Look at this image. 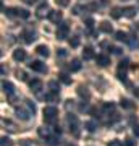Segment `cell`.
I'll use <instances>...</instances> for the list:
<instances>
[{
	"mask_svg": "<svg viewBox=\"0 0 139 146\" xmlns=\"http://www.w3.org/2000/svg\"><path fill=\"white\" fill-rule=\"evenodd\" d=\"M60 140H58V136H49L47 138V145L49 146H58Z\"/></svg>",
	"mask_w": 139,
	"mask_h": 146,
	"instance_id": "obj_26",
	"label": "cell"
},
{
	"mask_svg": "<svg viewBox=\"0 0 139 146\" xmlns=\"http://www.w3.org/2000/svg\"><path fill=\"white\" fill-rule=\"evenodd\" d=\"M84 127H86V130H88V131H96L97 123H96L94 120H89V122H86V123H84Z\"/></svg>",
	"mask_w": 139,
	"mask_h": 146,
	"instance_id": "obj_24",
	"label": "cell"
},
{
	"mask_svg": "<svg viewBox=\"0 0 139 146\" xmlns=\"http://www.w3.org/2000/svg\"><path fill=\"white\" fill-rule=\"evenodd\" d=\"M16 115H18V119H21V120H29L32 112L24 106V107H16Z\"/></svg>",
	"mask_w": 139,
	"mask_h": 146,
	"instance_id": "obj_5",
	"label": "cell"
},
{
	"mask_svg": "<svg viewBox=\"0 0 139 146\" xmlns=\"http://www.w3.org/2000/svg\"><path fill=\"white\" fill-rule=\"evenodd\" d=\"M29 88L32 89V91H41L42 89V81L41 80H37V78H34V80H31V81H29Z\"/></svg>",
	"mask_w": 139,
	"mask_h": 146,
	"instance_id": "obj_13",
	"label": "cell"
},
{
	"mask_svg": "<svg viewBox=\"0 0 139 146\" xmlns=\"http://www.w3.org/2000/svg\"><path fill=\"white\" fill-rule=\"evenodd\" d=\"M67 123L70 125V130L74 133V135H79V131H78V127H79V123H78V119H76V115H73V114H68L67 115Z\"/></svg>",
	"mask_w": 139,
	"mask_h": 146,
	"instance_id": "obj_3",
	"label": "cell"
},
{
	"mask_svg": "<svg viewBox=\"0 0 139 146\" xmlns=\"http://www.w3.org/2000/svg\"><path fill=\"white\" fill-rule=\"evenodd\" d=\"M18 16H21V18H29V11L23 10V8H18Z\"/></svg>",
	"mask_w": 139,
	"mask_h": 146,
	"instance_id": "obj_36",
	"label": "cell"
},
{
	"mask_svg": "<svg viewBox=\"0 0 139 146\" xmlns=\"http://www.w3.org/2000/svg\"><path fill=\"white\" fill-rule=\"evenodd\" d=\"M134 15H136V8L134 7H126V8H123V16H126V18H134Z\"/></svg>",
	"mask_w": 139,
	"mask_h": 146,
	"instance_id": "obj_17",
	"label": "cell"
},
{
	"mask_svg": "<svg viewBox=\"0 0 139 146\" xmlns=\"http://www.w3.org/2000/svg\"><path fill=\"white\" fill-rule=\"evenodd\" d=\"M55 3L58 7H68L70 5V0H55Z\"/></svg>",
	"mask_w": 139,
	"mask_h": 146,
	"instance_id": "obj_37",
	"label": "cell"
},
{
	"mask_svg": "<svg viewBox=\"0 0 139 146\" xmlns=\"http://www.w3.org/2000/svg\"><path fill=\"white\" fill-rule=\"evenodd\" d=\"M100 31L110 34V33L113 31V28H112V25H110L108 21H102V23H100Z\"/></svg>",
	"mask_w": 139,
	"mask_h": 146,
	"instance_id": "obj_18",
	"label": "cell"
},
{
	"mask_svg": "<svg viewBox=\"0 0 139 146\" xmlns=\"http://www.w3.org/2000/svg\"><path fill=\"white\" fill-rule=\"evenodd\" d=\"M133 131H134V135H136V136H139V125H134L133 127Z\"/></svg>",
	"mask_w": 139,
	"mask_h": 146,
	"instance_id": "obj_48",
	"label": "cell"
},
{
	"mask_svg": "<svg viewBox=\"0 0 139 146\" xmlns=\"http://www.w3.org/2000/svg\"><path fill=\"white\" fill-rule=\"evenodd\" d=\"M53 131H55L57 135H60V133H62V128H60V127H53Z\"/></svg>",
	"mask_w": 139,
	"mask_h": 146,
	"instance_id": "obj_49",
	"label": "cell"
},
{
	"mask_svg": "<svg viewBox=\"0 0 139 146\" xmlns=\"http://www.w3.org/2000/svg\"><path fill=\"white\" fill-rule=\"evenodd\" d=\"M65 146H76L74 143H68V145H65Z\"/></svg>",
	"mask_w": 139,
	"mask_h": 146,
	"instance_id": "obj_52",
	"label": "cell"
},
{
	"mask_svg": "<svg viewBox=\"0 0 139 146\" xmlns=\"http://www.w3.org/2000/svg\"><path fill=\"white\" fill-rule=\"evenodd\" d=\"M102 109H103V112H107V114H108V112H113V110H115V104H113V102H105V104L102 106Z\"/></svg>",
	"mask_w": 139,
	"mask_h": 146,
	"instance_id": "obj_28",
	"label": "cell"
},
{
	"mask_svg": "<svg viewBox=\"0 0 139 146\" xmlns=\"http://www.w3.org/2000/svg\"><path fill=\"white\" fill-rule=\"evenodd\" d=\"M57 54L60 55V57H65V55H67V50H65V49H58Z\"/></svg>",
	"mask_w": 139,
	"mask_h": 146,
	"instance_id": "obj_46",
	"label": "cell"
},
{
	"mask_svg": "<svg viewBox=\"0 0 139 146\" xmlns=\"http://www.w3.org/2000/svg\"><path fill=\"white\" fill-rule=\"evenodd\" d=\"M58 80H60L63 84H70L71 83V78H70V75H67V73H60V75H58Z\"/></svg>",
	"mask_w": 139,
	"mask_h": 146,
	"instance_id": "obj_22",
	"label": "cell"
},
{
	"mask_svg": "<svg viewBox=\"0 0 139 146\" xmlns=\"http://www.w3.org/2000/svg\"><path fill=\"white\" fill-rule=\"evenodd\" d=\"M115 37H117V41H123V42H128V34L123 31H117V34H115Z\"/></svg>",
	"mask_w": 139,
	"mask_h": 146,
	"instance_id": "obj_21",
	"label": "cell"
},
{
	"mask_svg": "<svg viewBox=\"0 0 139 146\" xmlns=\"http://www.w3.org/2000/svg\"><path fill=\"white\" fill-rule=\"evenodd\" d=\"M70 46H71V47H78V46H79V37H78V36H71V37H70Z\"/></svg>",
	"mask_w": 139,
	"mask_h": 146,
	"instance_id": "obj_33",
	"label": "cell"
},
{
	"mask_svg": "<svg viewBox=\"0 0 139 146\" xmlns=\"http://www.w3.org/2000/svg\"><path fill=\"white\" fill-rule=\"evenodd\" d=\"M79 10H81V7H79V5L73 7V13H74V15H79Z\"/></svg>",
	"mask_w": 139,
	"mask_h": 146,
	"instance_id": "obj_47",
	"label": "cell"
},
{
	"mask_svg": "<svg viewBox=\"0 0 139 146\" xmlns=\"http://www.w3.org/2000/svg\"><path fill=\"white\" fill-rule=\"evenodd\" d=\"M76 91H78V94H79V96H81L84 101H89V98H91V93H89V89L86 88V86H82V84H81V86H78Z\"/></svg>",
	"mask_w": 139,
	"mask_h": 146,
	"instance_id": "obj_10",
	"label": "cell"
},
{
	"mask_svg": "<svg viewBox=\"0 0 139 146\" xmlns=\"http://www.w3.org/2000/svg\"><path fill=\"white\" fill-rule=\"evenodd\" d=\"M18 96H16V94H11V96H8V102H10L11 106H16L18 104Z\"/></svg>",
	"mask_w": 139,
	"mask_h": 146,
	"instance_id": "obj_34",
	"label": "cell"
},
{
	"mask_svg": "<svg viewBox=\"0 0 139 146\" xmlns=\"http://www.w3.org/2000/svg\"><path fill=\"white\" fill-rule=\"evenodd\" d=\"M16 78L21 80V81H24L26 80V72H23V70H16Z\"/></svg>",
	"mask_w": 139,
	"mask_h": 146,
	"instance_id": "obj_35",
	"label": "cell"
},
{
	"mask_svg": "<svg viewBox=\"0 0 139 146\" xmlns=\"http://www.w3.org/2000/svg\"><path fill=\"white\" fill-rule=\"evenodd\" d=\"M36 52H37V55H41V57H45V58L50 55V52H49V47L44 46V44H41V46H37V47H36Z\"/></svg>",
	"mask_w": 139,
	"mask_h": 146,
	"instance_id": "obj_12",
	"label": "cell"
},
{
	"mask_svg": "<svg viewBox=\"0 0 139 146\" xmlns=\"http://www.w3.org/2000/svg\"><path fill=\"white\" fill-rule=\"evenodd\" d=\"M24 106L31 110L32 114H36V104H34V102H31V101H24Z\"/></svg>",
	"mask_w": 139,
	"mask_h": 146,
	"instance_id": "obj_32",
	"label": "cell"
},
{
	"mask_svg": "<svg viewBox=\"0 0 139 146\" xmlns=\"http://www.w3.org/2000/svg\"><path fill=\"white\" fill-rule=\"evenodd\" d=\"M68 34H70V26H68V23H60L57 28V39L63 41V39H67Z\"/></svg>",
	"mask_w": 139,
	"mask_h": 146,
	"instance_id": "obj_2",
	"label": "cell"
},
{
	"mask_svg": "<svg viewBox=\"0 0 139 146\" xmlns=\"http://www.w3.org/2000/svg\"><path fill=\"white\" fill-rule=\"evenodd\" d=\"M23 2H24L26 5H32V3H34V2H36V0H23Z\"/></svg>",
	"mask_w": 139,
	"mask_h": 146,
	"instance_id": "obj_50",
	"label": "cell"
},
{
	"mask_svg": "<svg viewBox=\"0 0 139 146\" xmlns=\"http://www.w3.org/2000/svg\"><path fill=\"white\" fill-rule=\"evenodd\" d=\"M107 146H123V143H121L120 140H112V141H108Z\"/></svg>",
	"mask_w": 139,
	"mask_h": 146,
	"instance_id": "obj_39",
	"label": "cell"
},
{
	"mask_svg": "<svg viewBox=\"0 0 139 146\" xmlns=\"http://www.w3.org/2000/svg\"><path fill=\"white\" fill-rule=\"evenodd\" d=\"M65 106H67V109H68V110L73 109V107H74V101H71V99L67 101V104H65Z\"/></svg>",
	"mask_w": 139,
	"mask_h": 146,
	"instance_id": "obj_43",
	"label": "cell"
},
{
	"mask_svg": "<svg viewBox=\"0 0 139 146\" xmlns=\"http://www.w3.org/2000/svg\"><path fill=\"white\" fill-rule=\"evenodd\" d=\"M133 93H134V96H136V98L139 99V88H134V91H133Z\"/></svg>",
	"mask_w": 139,
	"mask_h": 146,
	"instance_id": "obj_51",
	"label": "cell"
},
{
	"mask_svg": "<svg viewBox=\"0 0 139 146\" xmlns=\"http://www.w3.org/2000/svg\"><path fill=\"white\" fill-rule=\"evenodd\" d=\"M128 44H129L131 49H138V47H139V39H138V37H134V36H131L128 39Z\"/></svg>",
	"mask_w": 139,
	"mask_h": 146,
	"instance_id": "obj_23",
	"label": "cell"
},
{
	"mask_svg": "<svg viewBox=\"0 0 139 146\" xmlns=\"http://www.w3.org/2000/svg\"><path fill=\"white\" fill-rule=\"evenodd\" d=\"M50 11H52V10H50V7L47 5V3H41V5L36 8V16L42 20V18H45V16L50 15Z\"/></svg>",
	"mask_w": 139,
	"mask_h": 146,
	"instance_id": "obj_4",
	"label": "cell"
},
{
	"mask_svg": "<svg viewBox=\"0 0 139 146\" xmlns=\"http://www.w3.org/2000/svg\"><path fill=\"white\" fill-rule=\"evenodd\" d=\"M120 106H121L123 109H134V107H136V104L131 102L129 99H121L120 101Z\"/></svg>",
	"mask_w": 139,
	"mask_h": 146,
	"instance_id": "obj_19",
	"label": "cell"
},
{
	"mask_svg": "<svg viewBox=\"0 0 139 146\" xmlns=\"http://www.w3.org/2000/svg\"><path fill=\"white\" fill-rule=\"evenodd\" d=\"M2 89H3V93H5L7 96L15 94V86H13V83H10V81H2Z\"/></svg>",
	"mask_w": 139,
	"mask_h": 146,
	"instance_id": "obj_8",
	"label": "cell"
},
{
	"mask_svg": "<svg viewBox=\"0 0 139 146\" xmlns=\"http://www.w3.org/2000/svg\"><path fill=\"white\" fill-rule=\"evenodd\" d=\"M21 146H37V145L31 140H21Z\"/></svg>",
	"mask_w": 139,
	"mask_h": 146,
	"instance_id": "obj_38",
	"label": "cell"
},
{
	"mask_svg": "<svg viewBox=\"0 0 139 146\" xmlns=\"http://www.w3.org/2000/svg\"><path fill=\"white\" fill-rule=\"evenodd\" d=\"M82 58L84 60H91V58H94V49L92 47H84V50H82Z\"/></svg>",
	"mask_w": 139,
	"mask_h": 146,
	"instance_id": "obj_15",
	"label": "cell"
},
{
	"mask_svg": "<svg viewBox=\"0 0 139 146\" xmlns=\"http://www.w3.org/2000/svg\"><path fill=\"white\" fill-rule=\"evenodd\" d=\"M49 88H50V93H60V86H58L57 81H50L49 83Z\"/></svg>",
	"mask_w": 139,
	"mask_h": 146,
	"instance_id": "obj_27",
	"label": "cell"
},
{
	"mask_svg": "<svg viewBox=\"0 0 139 146\" xmlns=\"http://www.w3.org/2000/svg\"><path fill=\"white\" fill-rule=\"evenodd\" d=\"M63 18L62 11H50V15H49V20L52 21V23H60Z\"/></svg>",
	"mask_w": 139,
	"mask_h": 146,
	"instance_id": "obj_14",
	"label": "cell"
},
{
	"mask_svg": "<svg viewBox=\"0 0 139 146\" xmlns=\"http://www.w3.org/2000/svg\"><path fill=\"white\" fill-rule=\"evenodd\" d=\"M24 58H26V50L24 49H15V50H13V60L23 62Z\"/></svg>",
	"mask_w": 139,
	"mask_h": 146,
	"instance_id": "obj_9",
	"label": "cell"
},
{
	"mask_svg": "<svg viewBox=\"0 0 139 146\" xmlns=\"http://www.w3.org/2000/svg\"><path fill=\"white\" fill-rule=\"evenodd\" d=\"M123 15V10L121 8H118V7H115V8H112V18H115V20H118L120 16Z\"/></svg>",
	"mask_w": 139,
	"mask_h": 146,
	"instance_id": "obj_25",
	"label": "cell"
},
{
	"mask_svg": "<svg viewBox=\"0 0 139 146\" xmlns=\"http://www.w3.org/2000/svg\"><path fill=\"white\" fill-rule=\"evenodd\" d=\"M3 13L8 18H15V16H18V8H3Z\"/></svg>",
	"mask_w": 139,
	"mask_h": 146,
	"instance_id": "obj_20",
	"label": "cell"
},
{
	"mask_svg": "<svg viewBox=\"0 0 139 146\" xmlns=\"http://www.w3.org/2000/svg\"><path fill=\"white\" fill-rule=\"evenodd\" d=\"M110 49H112V52L117 54V55H120V54H121V49H120V47H110Z\"/></svg>",
	"mask_w": 139,
	"mask_h": 146,
	"instance_id": "obj_45",
	"label": "cell"
},
{
	"mask_svg": "<svg viewBox=\"0 0 139 146\" xmlns=\"http://www.w3.org/2000/svg\"><path fill=\"white\" fill-rule=\"evenodd\" d=\"M86 26H88L89 29L94 26V20H92V18H88V20H86Z\"/></svg>",
	"mask_w": 139,
	"mask_h": 146,
	"instance_id": "obj_42",
	"label": "cell"
},
{
	"mask_svg": "<svg viewBox=\"0 0 139 146\" xmlns=\"http://www.w3.org/2000/svg\"><path fill=\"white\" fill-rule=\"evenodd\" d=\"M128 60H121L120 62V65H118V72H125L126 73V68H128Z\"/></svg>",
	"mask_w": 139,
	"mask_h": 146,
	"instance_id": "obj_31",
	"label": "cell"
},
{
	"mask_svg": "<svg viewBox=\"0 0 139 146\" xmlns=\"http://www.w3.org/2000/svg\"><path fill=\"white\" fill-rule=\"evenodd\" d=\"M125 146H134V140H133V138H126V141H125Z\"/></svg>",
	"mask_w": 139,
	"mask_h": 146,
	"instance_id": "obj_44",
	"label": "cell"
},
{
	"mask_svg": "<svg viewBox=\"0 0 139 146\" xmlns=\"http://www.w3.org/2000/svg\"><path fill=\"white\" fill-rule=\"evenodd\" d=\"M70 70L71 72H79L81 70V60L79 58H73L71 63H70Z\"/></svg>",
	"mask_w": 139,
	"mask_h": 146,
	"instance_id": "obj_16",
	"label": "cell"
},
{
	"mask_svg": "<svg viewBox=\"0 0 139 146\" xmlns=\"http://www.w3.org/2000/svg\"><path fill=\"white\" fill-rule=\"evenodd\" d=\"M96 62H97V65H100V67H107L108 63H110V57L105 55V54H100V55H97Z\"/></svg>",
	"mask_w": 139,
	"mask_h": 146,
	"instance_id": "obj_11",
	"label": "cell"
},
{
	"mask_svg": "<svg viewBox=\"0 0 139 146\" xmlns=\"http://www.w3.org/2000/svg\"><path fill=\"white\" fill-rule=\"evenodd\" d=\"M29 68L34 70V72H39V73H45L47 72L45 63H42L41 60H32V62L29 63Z\"/></svg>",
	"mask_w": 139,
	"mask_h": 146,
	"instance_id": "obj_6",
	"label": "cell"
},
{
	"mask_svg": "<svg viewBox=\"0 0 139 146\" xmlns=\"http://www.w3.org/2000/svg\"><path fill=\"white\" fill-rule=\"evenodd\" d=\"M57 119H58L57 107H53V106H47V107H44V120H45V123H55V120Z\"/></svg>",
	"mask_w": 139,
	"mask_h": 146,
	"instance_id": "obj_1",
	"label": "cell"
},
{
	"mask_svg": "<svg viewBox=\"0 0 139 146\" xmlns=\"http://www.w3.org/2000/svg\"><path fill=\"white\" fill-rule=\"evenodd\" d=\"M45 99L50 101V102H55V101H58V94L57 93H49V94H45Z\"/></svg>",
	"mask_w": 139,
	"mask_h": 146,
	"instance_id": "obj_30",
	"label": "cell"
},
{
	"mask_svg": "<svg viewBox=\"0 0 139 146\" xmlns=\"http://www.w3.org/2000/svg\"><path fill=\"white\" fill-rule=\"evenodd\" d=\"M39 135H41V136H45V138H49V130H45V128H39Z\"/></svg>",
	"mask_w": 139,
	"mask_h": 146,
	"instance_id": "obj_40",
	"label": "cell"
},
{
	"mask_svg": "<svg viewBox=\"0 0 139 146\" xmlns=\"http://www.w3.org/2000/svg\"><path fill=\"white\" fill-rule=\"evenodd\" d=\"M23 37H24V41L28 42V44H31L32 41L37 39V34H36L34 29H24V31H23Z\"/></svg>",
	"mask_w": 139,
	"mask_h": 146,
	"instance_id": "obj_7",
	"label": "cell"
},
{
	"mask_svg": "<svg viewBox=\"0 0 139 146\" xmlns=\"http://www.w3.org/2000/svg\"><path fill=\"white\" fill-rule=\"evenodd\" d=\"M0 146H13V141L10 138H7V136H2V140H0Z\"/></svg>",
	"mask_w": 139,
	"mask_h": 146,
	"instance_id": "obj_29",
	"label": "cell"
},
{
	"mask_svg": "<svg viewBox=\"0 0 139 146\" xmlns=\"http://www.w3.org/2000/svg\"><path fill=\"white\" fill-rule=\"evenodd\" d=\"M118 80H120V81H126V73H125V72H118Z\"/></svg>",
	"mask_w": 139,
	"mask_h": 146,
	"instance_id": "obj_41",
	"label": "cell"
}]
</instances>
